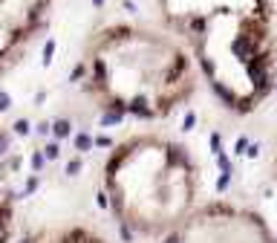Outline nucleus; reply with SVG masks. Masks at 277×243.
Masks as SVG:
<instances>
[{
	"label": "nucleus",
	"mask_w": 277,
	"mask_h": 243,
	"mask_svg": "<svg viewBox=\"0 0 277 243\" xmlns=\"http://www.w3.org/2000/svg\"><path fill=\"white\" fill-rule=\"evenodd\" d=\"M6 151H9V139L0 133V243H9L12 238V226H15V211H12V188H9V162H6Z\"/></svg>",
	"instance_id": "423d86ee"
},
{
	"label": "nucleus",
	"mask_w": 277,
	"mask_h": 243,
	"mask_svg": "<svg viewBox=\"0 0 277 243\" xmlns=\"http://www.w3.org/2000/svg\"><path fill=\"white\" fill-rule=\"evenodd\" d=\"M90 81L107 99L110 116L153 119L188 96L191 61L159 35L113 26L90 58Z\"/></svg>",
	"instance_id": "7ed1b4c3"
},
{
	"label": "nucleus",
	"mask_w": 277,
	"mask_h": 243,
	"mask_svg": "<svg viewBox=\"0 0 277 243\" xmlns=\"http://www.w3.org/2000/svg\"><path fill=\"white\" fill-rule=\"evenodd\" d=\"M104 194L127 232L165 238L199 208V171L176 142L130 139L104 165Z\"/></svg>",
	"instance_id": "f03ea898"
},
{
	"label": "nucleus",
	"mask_w": 277,
	"mask_h": 243,
	"mask_svg": "<svg viewBox=\"0 0 277 243\" xmlns=\"http://www.w3.org/2000/svg\"><path fill=\"white\" fill-rule=\"evenodd\" d=\"M17 243H110L107 238H101L98 232L87 229L78 223H64V226H44L35 229L29 235H23Z\"/></svg>",
	"instance_id": "39448f33"
},
{
	"label": "nucleus",
	"mask_w": 277,
	"mask_h": 243,
	"mask_svg": "<svg viewBox=\"0 0 277 243\" xmlns=\"http://www.w3.org/2000/svg\"><path fill=\"white\" fill-rule=\"evenodd\" d=\"M159 243H277L275 229L269 220L243 206L211 203L199 206Z\"/></svg>",
	"instance_id": "20e7f679"
},
{
	"label": "nucleus",
	"mask_w": 277,
	"mask_h": 243,
	"mask_svg": "<svg viewBox=\"0 0 277 243\" xmlns=\"http://www.w3.org/2000/svg\"><path fill=\"white\" fill-rule=\"evenodd\" d=\"M196 47L202 72L225 107L251 110L272 90L269 0H162Z\"/></svg>",
	"instance_id": "f257e3e1"
}]
</instances>
